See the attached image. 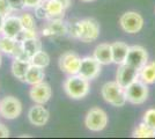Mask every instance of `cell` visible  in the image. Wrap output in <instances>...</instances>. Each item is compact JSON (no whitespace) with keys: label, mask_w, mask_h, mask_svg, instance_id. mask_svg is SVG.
I'll return each mask as SVG.
<instances>
[{"label":"cell","mask_w":155,"mask_h":139,"mask_svg":"<svg viewBox=\"0 0 155 139\" xmlns=\"http://www.w3.org/2000/svg\"><path fill=\"white\" fill-rule=\"evenodd\" d=\"M12 12H13V8L9 5L8 0H0V15L7 18L8 15L12 14Z\"/></svg>","instance_id":"29"},{"label":"cell","mask_w":155,"mask_h":139,"mask_svg":"<svg viewBox=\"0 0 155 139\" xmlns=\"http://www.w3.org/2000/svg\"><path fill=\"white\" fill-rule=\"evenodd\" d=\"M48 11V20L51 19H63L65 15V8L58 0H46L44 1Z\"/></svg>","instance_id":"18"},{"label":"cell","mask_w":155,"mask_h":139,"mask_svg":"<svg viewBox=\"0 0 155 139\" xmlns=\"http://www.w3.org/2000/svg\"><path fill=\"white\" fill-rule=\"evenodd\" d=\"M110 45H111V52H112V63H115L117 65L124 64L126 60L130 46L124 42H114Z\"/></svg>","instance_id":"17"},{"label":"cell","mask_w":155,"mask_h":139,"mask_svg":"<svg viewBox=\"0 0 155 139\" xmlns=\"http://www.w3.org/2000/svg\"><path fill=\"white\" fill-rule=\"evenodd\" d=\"M101 70H102V65L94 57L88 56L81 59V65H80V70L78 74L84 77V79L93 80L100 75Z\"/></svg>","instance_id":"10"},{"label":"cell","mask_w":155,"mask_h":139,"mask_svg":"<svg viewBox=\"0 0 155 139\" xmlns=\"http://www.w3.org/2000/svg\"><path fill=\"white\" fill-rule=\"evenodd\" d=\"M81 1H84V2H91V1H94V0H81Z\"/></svg>","instance_id":"36"},{"label":"cell","mask_w":155,"mask_h":139,"mask_svg":"<svg viewBox=\"0 0 155 139\" xmlns=\"http://www.w3.org/2000/svg\"><path fill=\"white\" fill-rule=\"evenodd\" d=\"M50 114L43 104H35L32 106L28 111V119L35 126H43L45 125L49 121Z\"/></svg>","instance_id":"14"},{"label":"cell","mask_w":155,"mask_h":139,"mask_svg":"<svg viewBox=\"0 0 155 139\" xmlns=\"http://www.w3.org/2000/svg\"><path fill=\"white\" fill-rule=\"evenodd\" d=\"M147 63H148V52L146 51V49L143 46H130L129 52H127V56H126V60H125V64L134 67V68H137L139 71Z\"/></svg>","instance_id":"8"},{"label":"cell","mask_w":155,"mask_h":139,"mask_svg":"<svg viewBox=\"0 0 155 139\" xmlns=\"http://www.w3.org/2000/svg\"><path fill=\"white\" fill-rule=\"evenodd\" d=\"M43 2V0H25V7L26 8H36Z\"/></svg>","instance_id":"32"},{"label":"cell","mask_w":155,"mask_h":139,"mask_svg":"<svg viewBox=\"0 0 155 139\" xmlns=\"http://www.w3.org/2000/svg\"><path fill=\"white\" fill-rule=\"evenodd\" d=\"M148 87L140 79H137L130 86L125 88L126 100L132 104H142L148 99Z\"/></svg>","instance_id":"4"},{"label":"cell","mask_w":155,"mask_h":139,"mask_svg":"<svg viewBox=\"0 0 155 139\" xmlns=\"http://www.w3.org/2000/svg\"><path fill=\"white\" fill-rule=\"evenodd\" d=\"M142 122H145L146 124H148L150 127H153L155 130V108H150L143 114Z\"/></svg>","instance_id":"28"},{"label":"cell","mask_w":155,"mask_h":139,"mask_svg":"<svg viewBox=\"0 0 155 139\" xmlns=\"http://www.w3.org/2000/svg\"><path fill=\"white\" fill-rule=\"evenodd\" d=\"M107 124H108V115L103 109H101L98 107L91 108L86 115L84 125L91 131L100 132L105 129Z\"/></svg>","instance_id":"5"},{"label":"cell","mask_w":155,"mask_h":139,"mask_svg":"<svg viewBox=\"0 0 155 139\" xmlns=\"http://www.w3.org/2000/svg\"><path fill=\"white\" fill-rule=\"evenodd\" d=\"M4 20H5V18H4L2 15H0V33H1V30H2V25H4Z\"/></svg>","instance_id":"35"},{"label":"cell","mask_w":155,"mask_h":139,"mask_svg":"<svg viewBox=\"0 0 155 139\" xmlns=\"http://www.w3.org/2000/svg\"><path fill=\"white\" fill-rule=\"evenodd\" d=\"M93 57L101 64V65H109L112 63V52L111 45L108 43H101L95 48Z\"/></svg>","instance_id":"16"},{"label":"cell","mask_w":155,"mask_h":139,"mask_svg":"<svg viewBox=\"0 0 155 139\" xmlns=\"http://www.w3.org/2000/svg\"><path fill=\"white\" fill-rule=\"evenodd\" d=\"M21 23L23 29H36V25H35V19L31 14L29 13H23L21 16Z\"/></svg>","instance_id":"26"},{"label":"cell","mask_w":155,"mask_h":139,"mask_svg":"<svg viewBox=\"0 0 155 139\" xmlns=\"http://www.w3.org/2000/svg\"><path fill=\"white\" fill-rule=\"evenodd\" d=\"M32 37H37L36 29H22L15 38H16V41H19V42H23V41L32 38Z\"/></svg>","instance_id":"27"},{"label":"cell","mask_w":155,"mask_h":139,"mask_svg":"<svg viewBox=\"0 0 155 139\" xmlns=\"http://www.w3.org/2000/svg\"><path fill=\"white\" fill-rule=\"evenodd\" d=\"M64 91L73 100L84 99L89 93V80L80 74H72L64 82Z\"/></svg>","instance_id":"2"},{"label":"cell","mask_w":155,"mask_h":139,"mask_svg":"<svg viewBox=\"0 0 155 139\" xmlns=\"http://www.w3.org/2000/svg\"><path fill=\"white\" fill-rule=\"evenodd\" d=\"M101 95L105 102L114 107H123L126 103L125 89L120 87L117 81H109L101 88Z\"/></svg>","instance_id":"3"},{"label":"cell","mask_w":155,"mask_h":139,"mask_svg":"<svg viewBox=\"0 0 155 139\" xmlns=\"http://www.w3.org/2000/svg\"><path fill=\"white\" fill-rule=\"evenodd\" d=\"M35 15H36V18L39 19V20H48V11H46L44 1L35 8Z\"/></svg>","instance_id":"30"},{"label":"cell","mask_w":155,"mask_h":139,"mask_svg":"<svg viewBox=\"0 0 155 139\" xmlns=\"http://www.w3.org/2000/svg\"><path fill=\"white\" fill-rule=\"evenodd\" d=\"M45 78V73H44V68L38 66H35V65H30L28 72L26 74V78H25V82L29 84V85H37L44 81Z\"/></svg>","instance_id":"19"},{"label":"cell","mask_w":155,"mask_h":139,"mask_svg":"<svg viewBox=\"0 0 155 139\" xmlns=\"http://www.w3.org/2000/svg\"><path fill=\"white\" fill-rule=\"evenodd\" d=\"M43 1H46V0H43Z\"/></svg>","instance_id":"38"},{"label":"cell","mask_w":155,"mask_h":139,"mask_svg":"<svg viewBox=\"0 0 155 139\" xmlns=\"http://www.w3.org/2000/svg\"><path fill=\"white\" fill-rule=\"evenodd\" d=\"M58 1L65 7V8H68L70 5H71V0H58Z\"/></svg>","instance_id":"34"},{"label":"cell","mask_w":155,"mask_h":139,"mask_svg":"<svg viewBox=\"0 0 155 139\" xmlns=\"http://www.w3.org/2000/svg\"><path fill=\"white\" fill-rule=\"evenodd\" d=\"M22 29H23V27H22V23H21L20 16L11 14L7 18H5V20H4L1 34L5 35V36H8V37L15 38Z\"/></svg>","instance_id":"15"},{"label":"cell","mask_w":155,"mask_h":139,"mask_svg":"<svg viewBox=\"0 0 155 139\" xmlns=\"http://www.w3.org/2000/svg\"><path fill=\"white\" fill-rule=\"evenodd\" d=\"M42 34L48 38H57L64 36L67 34V23H65L63 19H51L43 27Z\"/></svg>","instance_id":"12"},{"label":"cell","mask_w":155,"mask_h":139,"mask_svg":"<svg viewBox=\"0 0 155 139\" xmlns=\"http://www.w3.org/2000/svg\"><path fill=\"white\" fill-rule=\"evenodd\" d=\"M30 99L37 103V104H45L49 100L51 99L52 89L49 84L46 82H41L37 85H34L29 92Z\"/></svg>","instance_id":"13"},{"label":"cell","mask_w":155,"mask_h":139,"mask_svg":"<svg viewBox=\"0 0 155 139\" xmlns=\"http://www.w3.org/2000/svg\"><path fill=\"white\" fill-rule=\"evenodd\" d=\"M1 61H2V56H1V52H0V66H1Z\"/></svg>","instance_id":"37"},{"label":"cell","mask_w":155,"mask_h":139,"mask_svg":"<svg viewBox=\"0 0 155 139\" xmlns=\"http://www.w3.org/2000/svg\"><path fill=\"white\" fill-rule=\"evenodd\" d=\"M137 79H139V71L137 68L130 66L125 63L119 65L116 73V81L119 86L125 89Z\"/></svg>","instance_id":"11"},{"label":"cell","mask_w":155,"mask_h":139,"mask_svg":"<svg viewBox=\"0 0 155 139\" xmlns=\"http://www.w3.org/2000/svg\"><path fill=\"white\" fill-rule=\"evenodd\" d=\"M22 113V104L19 99L6 96L0 101V116L6 119L18 118Z\"/></svg>","instance_id":"7"},{"label":"cell","mask_w":155,"mask_h":139,"mask_svg":"<svg viewBox=\"0 0 155 139\" xmlns=\"http://www.w3.org/2000/svg\"><path fill=\"white\" fill-rule=\"evenodd\" d=\"M81 65V58L73 51H66L59 57V67L68 75L78 74Z\"/></svg>","instance_id":"9"},{"label":"cell","mask_w":155,"mask_h":139,"mask_svg":"<svg viewBox=\"0 0 155 139\" xmlns=\"http://www.w3.org/2000/svg\"><path fill=\"white\" fill-rule=\"evenodd\" d=\"M8 2L12 6L13 11H20L25 8V0H8Z\"/></svg>","instance_id":"31"},{"label":"cell","mask_w":155,"mask_h":139,"mask_svg":"<svg viewBox=\"0 0 155 139\" xmlns=\"http://www.w3.org/2000/svg\"><path fill=\"white\" fill-rule=\"evenodd\" d=\"M22 43V46H23V50L31 58L32 56L36 52H38L42 50V42L38 37H32V38H29V40H26Z\"/></svg>","instance_id":"22"},{"label":"cell","mask_w":155,"mask_h":139,"mask_svg":"<svg viewBox=\"0 0 155 139\" xmlns=\"http://www.w3.org/2000/svg\"><path fill=\"white\" fill-rule=\"evenodd\" d=\"M139 79L147 85L155 82V60L148 61L145 66L139 70Z\"/></svg>","instance_id":"21"},{"label":"cell","mask_w":155,"mask_h":139,"mask_svg":"<svg viewBox=\"0 0 155 139\" xmlns=\"http://www.w3.org/2000/svg\"><path fill=\"white\" fill-rule=\"evenodd\" d=\"M30 61L29 60H22L19 58H14L13 63H12V73L16 79L25 81L26 74L30 67Z\"/></svg>","instance_id":"20"},{"label":"cell","mask_w":155,"mask_h":139,"mask_svg":"<svg viewBox=\"0 0 155 139\" xmlns=\"http://www.w3.org/2000/svg\"><path fill=\"white\" fill-rule=\"evenodd\" d=\"M67 34L84 43H91L98 38L100 25L95 19H84L67 25Z\"/></svg>","instance_id":"1"},{"label":"cell","mask_w":155,"mask_h":139,"mask_svg":"<svg viewBox=\"0 0 155 139\" xmlns=\"http://www.w3.org/2000/svg\"><path fill=\"white\" fill-rule=\"evenodd\" d=\"M9 137V130L4 124L0 123V138H7Z\"/></svg>","instance_id":"33"},{"label":"cell","mask_w":155,"mask_h":139,"mask_svg":"<svg viewBox=\"0 0 155 139\" xmlns=\"http://www.w3.org/2000/svg\"><path fill=\"white\" fill-rule=\"evenodd\" d=\"M30 64L35 65V66L42 67V68H45L50 64V56L48 55V52L41 50L30 58Z\"/></svg>","instance_id":"25"},{"label":"cell","mask_w":155,"mask_h":139,"mask_svg":"<svg viewBox=\"0 0 155 139\" xmlns=\"http://www.w3.org/2000/svg\"><path fill=\"white\" fill-rule=\"evenodd\" d=\"M18 44L16 38L8 37V36H0V52H4L9 56H13V52L15 50V46Z\"/></svg>","instance_id":"24"},{"label":"cell","mask_w":155,"mask_h":139,"mask_svg":"<svg viewBox=\"0 0 155 139\" xmlns=\"http://www.w3.org/2000/svg\"><path fill=\"white\" fill-rule=\"evenodd\" d=\"M119 25L125 33L138 34L143 27V18L137 12H126L120 16Z\"/></svg>","instance_id":"6"},{"label":"cell","mask_w":155,"mask_h":139,"mask_svg":"<svg viewBox=\"0 0 155 139\" xmlns=\"http://www.w3.org/2000/svg\"><path fill=\"white\" fill-rule=\"evenodd\" d=\"M134 138H155V130L145 122H141L133 131L132 134Z\"/></svg>","instance_id":"23"}]
</instances>
